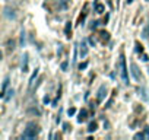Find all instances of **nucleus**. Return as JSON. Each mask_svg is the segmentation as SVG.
Returning a JSON list of instances; mask_svg holds the SVG:
<instances>
[{"instance_id":"21","label":"nucleus","mask_w":149,"mask_h":140,"mask_svg":"<svg viewBox=\"0 0 149 140\" xmlns=\"http://www.w3.org/2000/svg\"><path fill=\"white\" fill-rule=\"evenodd\" d=\"M24 44H25V34H24V31H22V37H20V45L24 47Z\"/></svg>"},{"instance_id":"16","label":"nucleus","mask_w":149,"mask_h":140,"mask_svg":"<svg viewBox=\"0 0 149 140\" xmlns=\"http://www.w3.org/2000/svg\"><path fill=\"white\" fill-rule=\"evenodd\" d=\"M133 137H135L136 140H137V139H140V140H142V139H145V137H146V134H143V133H136Z\"/></svg>"},{"instance_id":"5","label":"nucleus","mask_w":149,"mask_h":140,"mask_svg":"<svg viewBox=\"0 0 149 140\" xmlns=\"http://www.w3.org/2000/svg\"><path fill=\"white\" fill-rule=\"evenodd\" d=\"M139 95H140V98H142L143 101H149V95H148V89H146L145 86H142V88L139 89Z\"/></svg>"},{"instance_id":"26","label":"nucleus","mask_w":149,"mask_h":140,"mask_svg":"<svg viewBox=\"0 0 149 140\" xmlns=\"http://www.w3.org/2000/svg\"><path fill=\"white\" fill-rule=\"evenodd\" d=\"M65 131H69V124H65Z\"/></svg>"},{"instance_id":"24","label":"nucleus","mask_w":149,"mask_h":140,"mask_svg":"<svg viewBox=\"0 0 149 140\" xmlns=\"http://www.w3.org/2000/svg\"><path fill=\"white\" fill-rule=\"evenodd\" d=\"M142 60H143V61H148V56H146V54H142Z\"/></svg>"},{"instance_id":"23","label":"nucleus","mask_w":149,"mask_h":140,"mask_svg":"<svg viewBox=\"0 0 149 140\" xmlns=\"http://www.w3.org/2000/svg\"><path fill=\"white\" fill-rule=\"evenodd\" d=\"M61 69H63V70H66V69H67V63H66V61H63V63H61Z\"/></svg>"},{"instance_id":"10","label":"nucleus","mask_w":149,"mask_h":140,"mask_svg":"<svg viewBox=\"0 0 149 140\" xmlns=\"http://www.w3.org/2000/svg\"><path fill=\"white\" fill-rule=\"evenodd\" d=\"M142 38H143V39H148V38H149V23H146L145 28H143V31H142Z\"/></svg>"},{"instance_id":"20","label":"nucleus","mask_w":149,"mask_h":140,"mask_svg":"<svg viewBox=\"0 0 149 140\" xmlns=\"http://www.w3.org/2000/svg\"><path fill=\"white\" fill-rule=\"evenodd\" d=\"M7 93H9V95H6V97H5V99H9L10 97H13V93H15V92H13V89H10Z\"/></svg>"},{"instance_id":"14","label":"nucleus","mask_w":149,"mask_h":140,"mask_svg":"<svg viewBox=\"0 0 149 140\" xmlns=\"http://www.w3.org/2000/svg\"><path fill=\"white\" fill-rule=\"evenodd\" d=\"M98 128V124L95 123V121H92V123H89V126H88V131L89 133H92V131H95Z\"/></svg>"},{"instance_id":"17","label":"nucleus","mask_w":149,"mask_h":140,"mask_svg":"<svg viewBox=\"0 0 149 140\" xmlns=\"http://www.w3.org/2000/svg\"><path fill=\"white\" fill-rule=\"evenodd\" d=\"M7 45H9V48H7V50H9V51H10V50L13 51V48H15V47H13V45H15V41H13V39H12V41L9 39V41H7Z\"/></svg>"},{"instance_id":"4","label":"nucleus","mask_w":149,"mask_h":140,"mask_svg":"<svg viewBox=\"0 0 149 140\" xmlns=\"http://www.w3.org/2000/svg\"><path fill=\"white\" fill-rule=\"evenodd\" d=\"M5 16L7 18V19H15L16 18V13H15V10L13 9H10V7H5Z\"/></svg>"},{"instance_id":"15","label":"nucleus","mask_w":149,"mask_h":140,"mask_svg":"<svg viewBox=\"0 0 149 140\" xmlns=\"http://www.w3.org/2000/svg\"><path fill=\"white\" fill-rule=\"evenodd\" d=\"M95 10H97V13H102V12H104V6H102L101 3H97V6H95Z\"/></svg>"},{"instance_id":"3","label":"nucleus","mask_w":149,"mask_h":140,"mask_svg":"<svg viewBox=\"0 0 149 140\" xmlns=\"http://www.w3.org/2000/svg\"><path fill=\"white\" fill-rule=\"evenodd\" d=\"M130 69H132V75H133L135 80H136V82H140V80H142V75H140V70H139V67L136 66V63H132V64H130Z\"/></svg>"},{"instance_id":"18","label":"nucleus","mask_w":149,"mask_h":140,"mask_svg":"<svg viewBox=\"0 0 149 140\" xmlns=\"http://www.w3.org/2000/svg\"><path fill=\"white\" fill-rule=\"evenodd\" d=\"M136 51H137V53H143V47H142L139 42H136Z\"/></svg>"},{"instance_id":"25","label":"nucleus","mask_w":149,"mask_h":140,"mask_svg":"<svg viewBox=\"0 0 149 140\" xmlns=\"http://www.w3.org/2000/svg\"><path fill=\"white\" fill-rule=\"evenodd\" d=\"M145 134H146V136L149 134V127H145Z\"/></svg>"},{"instance_id":"7","label":"nucleus","mask_w":149,"mask_h":140,"mask_svg":"<svg viewBox=\"0 0 149 140\" xmlns=\"http://www.w3.org/2000/svg\"><path fill=\"white\" fill-rule=\"evenodd\" d=\"M86 118H88V111H86V109H80L79 117H78V121H79V123H83Z\"/></svg>"},{"instance_id":"1","label":"nucleus","mask_w":149,"mask_h":140,"mask_svg":"<svg viewBox=\"0 0 149 140\" xmlns=\"http://www.w3.org/2000/svg\"><path fill=\"white\" fill-rule=\"evenodd\" d=\"M38 133H39L38 126H35L34 123H29V124L27 126L24 134H22V139H35V137L38 136Z\"/></svg>"},{"instance_id":"27","label":"nucleus","mask_w":149,"mask_h":140,"mask_svg":"<svg viewBox=\"0 0 149 140\" xmlns=\"http://www.w3.org/2000/svg\"><path fill=\"white\" fill-rule=\"evenodd\" d=\"M146 2H149V0H146Z\"/></svg>"},{"instance_id":"9","label":"nucleus","mask_w":149,"mask_h":140,"mask_svg":"<svg viewBox=\"0 0 149 140\" xmlns=\"http://www.w3.org/2000/svg\"><path fill=\"white\" fill-rule=\"evenodd\" d=\"M7 85H9V77H6V79H5L3 86H2V93H0V97H2L3 99H5V97H6V89H7Z\"/></svg>"},{"instance_id":"2","label":"nucleus","mask_w":149,"mask_h":140,"mask_svg":"<svg viewBox=\"0 0 149 140\" xmlns=\"http://www.w3.org/2000/svg\"><path fill=\"white\" fill-rule=\"evenodd\" d=\"M118 69H120V76L124 85L129 83V76H127V69H126V60L124 56H120V61H118Z\"/></svg>"},{"instance_id":"8","label":"nucleus","mask_w":149,"mask_h":140,"mask_svg":"<svg viewBox=\"0 0 149 140\" xmlns=\"http://www.w3.org/2000/svg\"><path fill=\"white\" fill-rule=\"evenodd\" d=\"M105 93H107V88L102 85V86L99 88V90H98V101H99V102L105 98Z\"/></svg>"},{"instance_id":"12","label":"nucleus","mask_w":149,"mask_h":140,"mask_svg":"<svg viewBox=\"0 0 149 140\" xmlns=\"http://www.w3.org/2000/svg\"><path fill=\"white\" fill-rule=\"evenodd\" d=\"M65 32H66V37H67V38H70V32H72V23H70V22H67V23H66Z\"/></svg>"},{"instance_id":"6","label":"nucleus","mask_w":149,"mask_h":140,"mask_svg":"<svg viewBox=\"0 0 149 140\" xmlns=\"http://www.w3.org/2000/svg\"><path fill=\"white\" fill-rule=\"evenodd\" d=\"M88 54V45H86V41H82L80 42V57H85Z\"/></svg>"},{"instance_id":"19","label":"nucleus","mask_w":149,"mask_h":140,"mask_svg":"<svg viewBox=\"0 0 149 140\" xmlns=\"http://www.w3.org/2000/svg\"><path fill=\"white\" fill-rule=\"evenodd\" d=\"M88 67V63H80L79 64V70H83V69H86Z\"/></svg>"},{"instance_id":"11","label":"nucleus","mask_w":149,"mask_h":140,"mask_svg":"<svg viewBox=\"0 0 149 140\" xmlns=\"http://www.w3.org/2000/svg\"><path fill=\"white\" fill-rule=\"evenodd\" d=\"M57 5H59V9H66L69 5V0H59Z\"/></svg>"},{"instance_id":"13","label":"nucleus","mask_w":149,"mask_h":140,"mask_svg":"<svg viewBox=\"0 0 149 140\" xmlns=\"http://www.w3.org/2000/svg\"><path fill=\"white\" fill-rule=\"evenodd\" d=\"M99 37H101L102 41H108V39H110V34L105 32V31H101V32H99Z\"/></svg>"},{"instance_id":"22","label":"nucleus","mask_w":149,"mask_h":140,"mask_svg":"<svg viewBox=\"0 0 149 140\" xmlns=\"http://www.w3.org/2000/svg\"><path fill=\"white\" fill-rule=\"evenodd\" d=\"M75 112H76V109H75L73 107H72V108H69V111H67V114H69V117H70V115H73Z\"/></svg>"}]
</instances>
